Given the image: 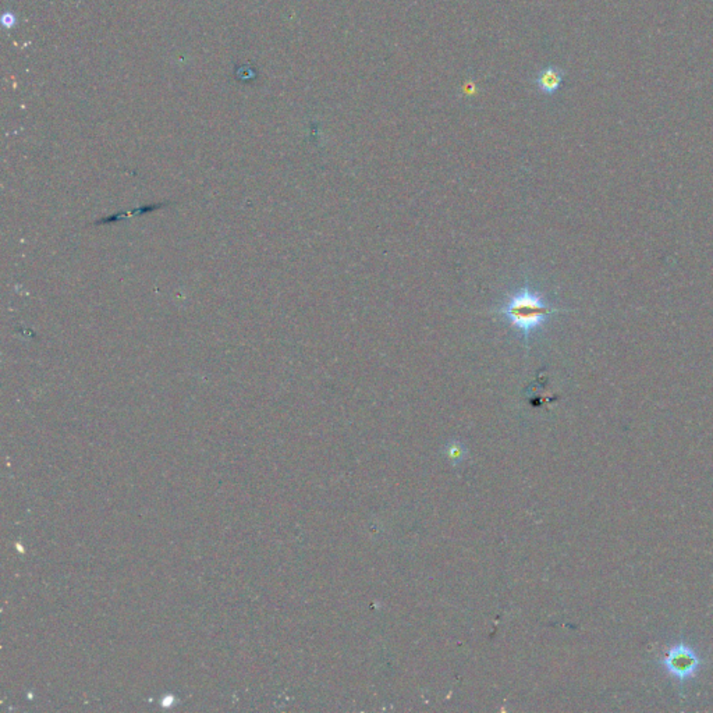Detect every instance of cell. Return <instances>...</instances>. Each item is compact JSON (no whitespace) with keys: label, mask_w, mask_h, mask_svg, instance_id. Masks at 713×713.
Instances as JSON below:
<instances>
[{"label":"cell","mask_w":713,"mask_h":713,"mask_svg":"<svg viewBox=\"0 0 713 713\" xmlns=\"http://www.w3.org/2000/svg\"><path fill=\"white\" fill-rule=\"evenodd\" d=\"M698 659L696 656L694 655L692 649L684 646V645H677L674 648H671L667 653V656L664 658V666L666 669L677 678L680 680H685L688 677H691L694 674V671L696 670L698 667Z\"/></svg>","instance_id":"7a4b0ae2"},{"label":"cell","mask_w":713,"mask_h":713,"mask_svg":"<svg viewBox=\"0 0 713 713\" xmlns=\"http://www.w3.org/2000/svg\"><path fill=\"white\" fill-rule=\"evenodd\" d=\"M556 312H560V309L551 307L540 293L528 286L515 290L495 311V313L500 315L524 340L531 338L545 320Z\"/></svg>","instance_id":"6da1fadb"},{"label":"cell","mask_w":713,"mask_h":713,"mask_svg":"<svg viewBox=\"0 0 713 713\" xmlns=\"http://www.w3.org/2000/svg\"><path fill=\"white\" fill-rule=\"evenodd\" d=\"M565 76H566V71L563 69L556 67V66H548V67L538 70V73L535 74L533 84L542 95L553 96L558 94L559 88L562 87Z\"/></svg>","instance_id":"3957f363"},{"label":"cell","mask_w":713,"mask_h":713,"mask_svg":"<svg viewBox=\"0 0 713 713\" xmlns=\"http://www.w3.org/2000/svg\"><path fill=\"white\" fill-rule=\"evenodd\" d=\"M19 20H17V16L13 13V12H6L3 16H2V26L6 28V30H13L16 26H17Z\"/></svg>","instance_id":"277c9868"}]
</instances>
